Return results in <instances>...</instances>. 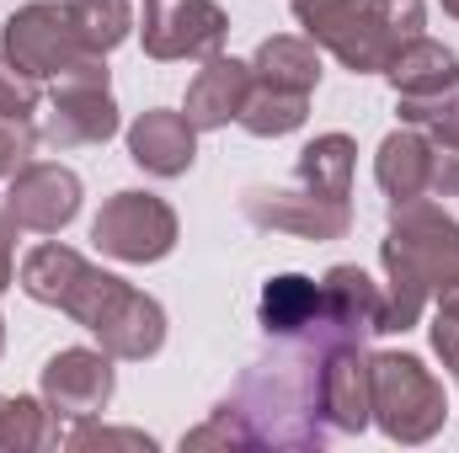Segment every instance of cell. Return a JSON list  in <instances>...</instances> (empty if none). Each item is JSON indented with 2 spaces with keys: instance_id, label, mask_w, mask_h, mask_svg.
Wrapping results in <instances>:
<instances>
[{
  "instance_id": "obj_1",
  "label": "cell",
  "mask_w": 459,
  "mask_h": 453,
  "mask_svg": "<svg viewBox=\"0 0 459 453\" xmlns=\"http://www.w3.org/2000/svg\"><path fill=\"white\" fill-rule=\"evenodd\" d=\"M22 294L32 304H54L65 310L75 326H86L91 337L102 341L108 357H123V363H144L166 346V310L128 288L123 278L91 267L81 251L70 245H32L27 261H22Z\"/></svg>"
},
{
  "instance_id": "obj_2",
  "label": "cell",
  "mask_w": 459,
  "mask_h": 453,
  "mask_svg": "<svg viewBox=\"0 0 459 453\" xmlns=\"http://www.w3.org/2000/svg\"><path fill=\"white\" fill-rule=\"evenodd\" d=\"M337 331L321 321L305 337H278L273 352H262L240 384L230 389V411L246 422L256 449H321L332 438L326 422V346Z\"/></svg>"
},
{
  "instance_id": "obj_3",
  "label": "cell",
  "mask_w": 459,
  "mask_h": 453,
  "mask_svg": "<svg viewBox=\"0 0 459 453\" xmlns=\"http://www.w3.org/2000/svg\"><path fill=\"white\" fill-rule=\"evenodd\" d=\"M385 261V326L411 331L428 304L459 310V219L438 203H390V229L379 240Z\"/></svg>"
},
{
  "instance_id": "obj_4",
  "label": "cell",
  "mask_w": 459,
  "mask_h": 453,
  "mask_svg": "<svg viewBox=\"0 0 459 453\" xmlns=\"http://www.w3.org/2000/svg\"><path fill=\"white\" fill-rule=\"evenodd\" d=\"M294 21L352 75H385L395 48L422 32V0H294Z\"/></svg>"
},
{
  "instance_id": "obj_5",
  "label": "cell",
  "mask_w": 459,
  "mask_h": 453,
  "mask_svg": "<svg viewBox=\"0 0 459 453\" xmlns=\"http://www.w3.org/2000/svg\"><path fill=\"white\" fill-rule=\"evenodd\" d=\"M368 379H374V422L390 443L417 449L433 443L444 432L449 400L444 384L433 379V368L411 352H374L368 357Z\"/></svg>"
},
{
  "instance_id": "obj_6",
  "label": "cell",
  "mask_w": 459,
  "mask_h": 453,
  "mask_svg": "<svg viewBox=\"0 0 459 453\" xmlns=\"http://www.w3.org/2000/svg\"><path fill=\"white\" fill-rule=\"evenodd\" d=\"M43 144L54 150H81V144H108L117 133V102L108 91V54H86L75 70L54 81L48 113H43Z\"/></svg>"
},
{
  "instance_id": "obj_7",
  "label": "cell",
  "mask_w": 459,
  "mask_h": 453,
  "mask_svg": "<svg viewBox=\"0 0 459 453\" xmlns=\"http://www.w3.org/2000/svg\"><path fill=\"white\" fill-rule=\"evenodd\" d=\"M0 54H5L16 70H27L32 81H59L65 70H75V64L86 59V43L75 38V21H70L65 5L32 0V5H22L16 16H5V27H0Z\"/></svg>"
},
{
  "instance_id": "obj_8",
  "label": "cell",
  "mask_w": 459,
  "mask_h": 453,
  "mask_svg": "<svg viewBox=\"0 0 459 453\" xmlns=\"http://www.w3.org/2000/svg\"><path fill=\"white\" fill-rule=\"evenodd\" d=\"M91 240H97L102 256L144 267V261L171 256V245H177V214L155 192H113L102 203V214L91 219Z\"/></svg>"
},
{
  "instance_id": "obj_9",
  "label": "cell",
  "mask_w": 459,
  "mask_h": 453,
  "mask_svg": "<svg viewBox=\"0 0 459 453\" xmlns=\"http://www.w3.org/2000/svg\"><path fill=\"white\" fill-rule=\"evenodd\" d=\"M230 16L214 0H144V54L171 64V59H209L225 48Z\"/></svg>"
},
{
  "instance_id": "obj_10",
  "label": "cell",
  "mask_w": 459,
  "mask_h": 453,
  "mask_svg": "<svg viewBox=\"0 0 459 453\" xmlns=\"http://www.w3.org/2000/svg\"><path fill=\"white\" fill-rule=\"evenodd\" d=\"M113 400V357L97 346H59L43 363V406L54 422H91Z\"/></svg>"
},
{
  "instance_id": "obj_11",
  "label": "cell",
  "mask_w": 459,
  "mask_h": 453,
  "mask_svg": "<svg viewBox=\"0 0 459 453\" xmlns=\"http://www.w3.org/2000/svg\"><path fill=\"white\" fill-rule=\"evenodd\" d=\"M240 214L256 229H278V235H299V240H342L352 229V209L310 192V187H246Z\"/></svg>"
},
{
  "instance_id": "obj_12",
  "label": "cell",
  "mask_w": 459,
  "mask_h": 453,
  "mask_svg": "<svg viewBox=\"0 0 459 453\" xmlns=\"http://www.w3.org/2000/svg\"><path fill=\"white\" fill-rule=\"evenodd\" d=\"M5 214L16 219V229L59 235V229L81 214V176L70 166H59V160H27L11 176Z\"/></svg>"
},
{
  "instance_id": "obj_13",
  "label": "cell",
  "mask_w": 459,
  "mask_h": 453,
  "mask_svg": "<svg viewBox=\"0 0 459 453\" xmlns=\"http://www.w3.org/2000/svg\"><path fill=\"white\" fill-rule=\"evenodd\" d=\"M368 341L337 337L326 346V422L332 432H363L374 422V379H368Z\"/></svg>"
},
{
  "instance_id": "obj_14",
  "label": "cell",
  "mask_w": 459,
  "mask_h": 453,
  "mask_svg": "<svg viewBox=\"0 0 459 453\" xmlns=\"http://www.w3.org/2000/svg\"><path fill=\"white\" fill-rule=\"evenodd\" d=\"M128 160L150 176H187L198 160V128L187 123V113L150 107L128 123Z\"/></svg>"
},
{
  "instance_id": "obj_15",
  "label": "cell",
  "mask_w": 459,
  "mask_h": 453,
  "mask_svg": "<svg viewBox=\"0 0 459 453\" xmlns=\"http://www.w3.org/2000/svg\"><path fill=\"white\" fill-rule=\"evenodd\" d=\"M321 299H326V326L337 337H352V341H368V337H385V288L363 272V267H332L321 278Z\"/></svg>"
},
{
  "instance_id": "obj_16",
  "label": "cell",
  "mask_w": 459,
  "mask_h": 453,
  "mask_svg": "<svg viewBox=\"0 0 459 453\" xmlns=\"http://www.w3.org/2000/svg\"><path fill=\"white\" fill-rule=\"evenodd\" d=\"M246 97H251V64L230 59V54H209L204 70L187 86V123L198 133L204 128H230L246 107Z\"/></svg>"
},
{
  "instance_id": "obj_17",
  "label": "cell",
  "mask_w": 459,
  "mask_h": 453,
  "mask_svg": "<svg viewBox=\"0 0 459 453\" xmlns=\"http://www.w3.org/2000/svg\"><path fill=\"white\" fill-rule=\"evenodd\" d=\"M374 176H379V192L390 203H417V198H433V144L422 128L401 123L395 133H385L379 155H374Z\"/></svg>"
},
{
  "instance_id": "obj_18",
  "label": "cell",
  "mask_w": 459,
  "mask_h": 453,
  "mask_svg": "<svg viewBox=\"0 0 459 453\" xmlns=\"http://www.w3.org/2000/svg\"><path fill=\"white\" fill-rule=\"evenodd\" d=\"M256 321L262 331L278 337H305L326 321V299H321V283L305 278V272H278L262 283V299H256Z\"/></svg>"
},
{
  "instance_id": "obj_19",
  "label": "cell",
  "mask_w": 459,
  "mask_h": 453,
  "mask_svg": "<svg viewBox=\"0 0 459 453\" xmlns=\"http://www.w3.org/2000/svg\"><path fill=\"white\" fill-rule=\"evenodd\" d=\"M385 81L395 86V97H438V91H455L459 86V54L417 32L385 64Z\"/></svg>"
},
{
  "instance_id": "obj_20",
  "label": "cell",
  "mask_w": 459,
  "mask_h": 453,
  "mask_svg": "<svg viewBox=\"0 0 459 453\" xmlns=\"http://www.w3.org/2000/svg\"><path fill=\"white\" fill-rule=\"evenodd\" d=\"M251 75H256L262 86H278V91H299V97H310V91L321 86V54H316L310 38H289V32H278V38H262V43H256V54H251Z\"/></svg>"
},
{
  "instance_id": "obj_21",
  "label": "cell",
  "mask_w": 459,
  "mask_h": 453,
  "mask_svg": "<svg viewBox=\"0 0 459 453\" xmlns=\"http://www.w3.org/2000/svg\"><path fill=\"white\" fill-rule=\"evenodd\" d=\"M352 171H358V144L347 133H316L294 160V182L337 203L352 198Z\"/></svg>"
},
{
  "instance_id": "obj_22",
  "label": "cell",
  "mask_w": 459,
  "mask_h": 453,
  "mask_svg": "<svg viewBox=\"0 0 459 453\" xmlns=\"http://www.w3.org/2000/svg\"><path fill=\"white\" fill-rule=\"evenodd\" d=\"M305 117H310V97L262 86V81L251 75V97H246V107H240L235 123H240L246 133H256V139H283V133L305 128Z\"/></svg>"
},
{
  "instance_id": "obj_23",
  "label": "cell",
  "mask_w": 459,
  "mask_h": 453,
  "mask_svg": "<svg viewBox=\"0 0 459 453\" xmlns=\"http://www.w3.org/2000/svg\"><path fill=\"white\" fill-rule=\"evenodd\" d=\"M75 38L86 43V54H113L117 43L134 32V11L128 0H65Z\"/></svg>"
},
{
  "instance_id": "obj_24",
  "label": "cell",
  "mask_w": 459,
  "mask_h": 453,
  "mask_svg": "<svg viewBox=\"0 0 459 453\" xmlns=\"http://www.w3.org/2000/svg\"><path fill=\"white\" fill-rule=\"evenodd\" d=\"M48 406L32 395H0V453H32L43 443H59V427H48Z\"/></svg>"
},
{
  "instance_id": "obj_25",
  "label": "cell",
  "mask_w": 459,
  "mask_h": 453,
  "mask_svg": "<svg viewBox=\"0 0 459 453\" xmlns=\"http://www.w3.org/2000/svg\"><path fill=\"white\" fill-rule=\"evenodd\" d=\"M401 123L422 128L428 144H459V86L438 97H401Z\"/></svg>"
},
{
  "instance_id": "obj_26",
  "label": "cell",
  "mask_w": 459,
  "mask_h": 453,
  "mask_svg": "<svg viewBox=\"0 0 459 453\" xmlns=\"http://www.w3.org/2000/svg\"><path fill=\"white\" fill-rule=\"evenodd\" d=\"M182 449H256V438L246 432V422L230 411V406H214V416L204 427H193L182 438Z\"/></svg>"
},
{
  "instance_id": "obj_27",
  "label": "cell",
  "mask_w": 459,
  "mask_h": 453,
  "mask_svg": "<svg viewBox=\"0 0 459 453\" xmlns=\"http://www.w3.org/2000/svg\"><path fill=\"white\" fill-rule=\"evenodd\" d=\"M43 144V133L32 128V117H11L0 113V182L5 176H16L27 160H32V150Z\"/></svg>"
},
{
  "instance_id": "obj_28",
  "label": "cell",
  "mask_w": 459,
  "mask_h": 453,
  "mask_svg": "<svg viewBox=\"0 0 459 453\" xmlns=\"http://www.w3.org/2000/svg\"><path fill=\"white\" fill-rule=\"evenodd\" d=\"M38 107H43V91H38V81H32L27 70H16V64L0 54V113L32 117Z\"/></svg>"
},
{
  "instance_id": "obj_29",
  "label": "cell",
  "mask_w": 459,
  "mask_h": 453,
  "mask_svg": "<svg viewBox=\"0 0 459 453\" xmlns=\"http://www.w3.org/2000/svg\"><path fill=\"white\" fill-rule=\"evenodd\" d=\"M65 449H134V453H150L155 449V438L150 432H134V427H75V432H65Z\"/></svg>"
},
{
  "instance_id": "obj_30",
  "label": "cell",
  "mask_w": 459,
  "mask_h": 453,
  "mask_svg": "<svg viewBox=\"0 0 459 453\" xmlns=\"http://www.w3.org/2000/svg\"><path fill=\"white\" fill-rule=\"evenodd\" d=\"M428 331H433V352L444 357V368L455 373V384H459V310H438Z\"/></svg>"
},
{
  "instance_id": "obj_31",
  "label": "cell",
  "mask_w": 459,
  "mask_h": 453,
  "mask_svg": "<svg viewBox=\"0 0 459 453\" xmlns=\"http://www.w3.org/2000/svg\"><path fill=\"white\" fill-rule=\"evenodd\" d=\"M11 240H16V219L0 209V294L16 283V261H11Z\"/></svg>"
},
{
  "instance_id": "obj_32",
  "label": "cell",
  "mask_w": 459,
  "mask_h": 453,
  "mask_svg": "<svg viewBox=\"0 0 459 453\" xmlns=\"http://www.w3.org/2000/svg\"><path fill=\"white\" fill-rule=\"evenodd\" d=\"M444 11H449V16L459 21V0H444Z\"/></svg>"
},
{
  "instance_id": "obj_33",
  "label": "cell",
  "mask_w": 459,
  "mask_h": 453,
  "mask_svg": "<svg viewBox=\"0 0 459 453\" xmlns=\"http://www.w3.org/2000/svg\"><path fill=\"white\" fill-rule=\"evenodd\" d=\"M0 352H5V321H0Z\"/></svg>"
}]
</instances>
